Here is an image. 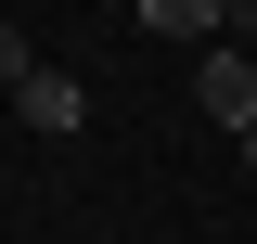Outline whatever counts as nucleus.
I'll return each instance as SVG.
<instances>
[{
	"label": "nucleus",
	"instance_id": "1",
	"mask_svg": "<svg viewBox=\"0 0 257 244\" xmlns=\"http://www.w3.org/2000/svg\"><path fill=\"white\" fill-rule=\"evenodd\" d=\"M13 116H26L39 142H77V129H90V77H64V64H39L26 90H13Z\"/></svg>",
	"mask_w": 257,
	"mask_h": 244
},
{
	"label": "nucleus",
	"instance_id": "2",
	"mask_svg": "<svg viewBox=\"0 0 257 244\" xmlns=\"http://www.w3.org/2000/svg\"><path fill=\"white\" fill-rule=\"evenodd\" d=\"M193 103H206V116H219V129H257V64H244V52H231V39H219V52L193 64Z\"/></svg>",
	"mask_w": 257,
	"mask_h": 244
},
{
	"label": "nucleus",
	"instance_id": "3",
	"mask_svg": "<svg viewBox=\"0 0 257 244\" xmlns=\"http://www.w3.org/2000/svg\"><path fill=\"white\" fill-rule=\"evenodd\" d=\"M142 26H155V39H206V52H219V39H231V0H142Z\"/></svg>",
	"mask_w": 257,
	"mask_h": 244
},
{
	"label": "nucleus",
	"instance_id": "4",
	"mask_svg": "<svg viewBox=\"0 0 257 244\" xmlns=\"http://www.w3.org/2000/svg\"><path fill=\"white\" fill-rule=\"evenodd\" d=\"M26 77H39V52H26L13 26H0V90H26Z\"/></svg>",
	"mask_w": 257,
	"mask_h": 244
},
{
	"label": "nucleus",
	"instance_id": "5",
	"mask_svg": "<svg viewBox=\"0 0 257 244\" xmlns=\"http://www.w3.org/2000/svg\"><path fill=\"white\" fill-rule=\"evenodd\" d=\"M231 154H244V167H257V129H231Z\"/></svg>",
	"mask_w": 257,
	"mask_h": 244
},
{
	"label": "nucleus",
	"instance_id": "6",
	"mask_svg": "<svg viewBox=\"0 0 257 244\" xmlns=\"http://www.w3.org/2000/svg\"><path fill=\"white\" fill-rule=\"evenodd\" d=\"M231 26H257V0H231Z\"/></svg>",
	"mask_w": 257,
	"mask_h": 244
}]
</instances>
